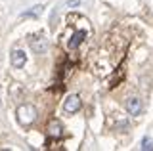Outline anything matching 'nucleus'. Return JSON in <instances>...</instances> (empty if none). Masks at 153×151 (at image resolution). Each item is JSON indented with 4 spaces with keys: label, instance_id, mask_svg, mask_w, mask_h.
Listing matches in <instances>:
<instances>
[{
    "label": "nucleus",
    "instance_id": "nucleus-1",
    "mask_svg": "<svg viewBox=\"0 0 153 151\" xmlns=\"http://www.w3.org/2000/svg\"><path fill=\"white\" fill-rule=\"evenodd\" d=\"M17 119H19V122H21L23 126L33 124V122L36 121V109H35L33 105H29V103H25V105H19V109H17Z\"/></svg>",
    "mask_w": 153,
    "mask_h": 151
},
{
    "label": "nucleus",
    "instance_id": "nucleus-2",
    "mask_svg": "<svg viewBox=\"0 0 153 151\" xmlns=\"http://www.w3.org/2000/svg\"><path fill=\"white\" fill-rule=\"evenodd\" d=\"M84 40H86V31L84 29H79V31L71 33L69 40H67V48H69V50H76Z\"/></svg>",
    "mask_w": 153,
    "mask_h": 151
},
{
    "label": "nucleus",
    "instance_id": "nucleus-3",
    "mask_svg": "<svg viewBox=\"0 0 153 151\" xmlns=\"http://www.w3.org/2000/svg\"><path fill=\"white\" fill-rule=\"evenodd\" d=\"M80 105H82V101H80V98L79 96H69L65 100V103H63V109H65V113H76L80 109Z\"/></svg>",
    "mask_w": 153,
    "mask_h": 151
},
{
    "label": "nucleus",
    "instance_id": "nucleus-4",
    "mask_svg": "<svg viewBox=\"0 0 153 151\" xmlns=\"http://www.w3.org/2000/svg\"><path fill=\"white\" fill-rule=\"evenodd\" d=\"M63 134V128H61L59 121H52L48 124V140H56V138H61Z\"/></svg>",
    "mask_w": 153,
    "mask_h": 151
},
{
    "label": "nucleus",
    "instance_id": "nucleus-5",
    "mask_svg": "<svg viewBox=\"0 0 153 151\" xmlns=\"http://www.w3.org/2000/svg\"><path fill=\"white\" fill-rule=\"evenodd\" d=\"M25 61H27V56H25V52H23V50H13L12 52V65L16 69L23 67V65H25Z\"/></svg>",
    "mask_w": 153,
    "mask_h": 151
},
{
    "label": "nucleus",
    "instance_id": "nucleus-6",
    "mask_svg": "<svg viewBox=\"0 0 153 151\" xmlns=\"http://www.w3.org/2000/svg\"><path fill=\"white\" fill-rule=\"evenodd\" d=\"M126 111L130 113V115H140V113H142V101L138 100V98H128Z\"/></svg>",
    "mask_w": 153,
    "mask_h": 151
},
{
    "label": "nucleus",
    "instance_id": "nucleus-7",
    "mask_svg": "<svg viewBox=\"0 0 153 151\" xmlns=\"http://www.w3.org/2000/svg\"><path fill=\"white\" fill-rule=\"evenodd\" d=\"M31 46H33V50L36 52V54H42V52H46L48 48V44H46V40L40 36V42H36V40H31Z\"/></svg>",
    "mask_w": 153,
    "mask_h": 151
},
{
    "label": "nucleus",
    "instance_id": "nucleus-8",
    "mask_svg": "<svg viewBox=\"0 0 153 151\" xmlns=\"http://www.w3.org/2000/svg\"><path fill=\"white\" fill-rule=\"evenodd\" d=\"M40 13H42V6H35L31 12L23 13V17H35V16H40Z\"/></svg>",
    "mask_w": 153,
    "mask_h": 151
},
{
    "label": "nucleus",
    "instance_id": "nucleus-9",
    "mask_svg": "<svg viewBox=\"0 0 153 151\" xmlns=\"http://www.w3.org/2000/svg\"><path fill=\"white\" fill-rule=\"evenodd\" d=\"M142 149L143 151H153V140L151 138H143L142 140Z\"/></svg>",
    "mask_w": 153,
    "mask_h": 151
},
{
    "label": "nucleus",
    "instance_id": "nucleus-10",
    "mask_svg": "<svg viewBox=\"0 0 153 151\" xmlns=\"http://www.w3.org/2000/svg\"><path fill=\"white\" fill-rule=\"evenodd\" d=\"M80 4V0H69V2H67V6L69 8H75V6H79Z\"/></svg>",
    "mask_w": 153,
    "mask_h": 151
}]
</instances>
